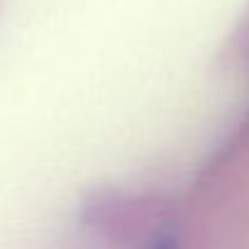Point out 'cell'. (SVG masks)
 Wrapping results in <instances>:
<instances>
[{
    "mask_svg": "<svg viewBox=\"0 0 249 249\" xmlns=\"http://www.w3.org/2000/svg\"><path fill=\"white\" fill-rule=\"evenodd\" d=\"M155 249H174V245H172V242H160Z\"/></svg>",
    "mask_w": 249,
    "mask_h": 249,
    "instance_id": "obj_1",
    "label": "cell"
}]
</instances>
